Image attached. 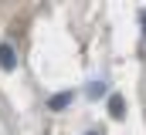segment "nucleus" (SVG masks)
Listing matches in <instances>:
<instances>
[{
    "mask_svg": "<svg viewBox=\"0 0 146 135\" xmlns=\"http://www.w3.org/2000/svg\"><path fill=\"white\" fill-rule=\"evenodd\" d=\"M102 91H106V85H102V81L88 85V98H102Z\"/></svg>",
    "mask_w": 146,
    "mask_h": 135,
    "instance_id": "obj_4",
    "label": "nucleus"
},
{
    "mask_svg": "<svg viewBox=\"0 0 146 135\" xmlns=\"http://www.w3.org/2000/svg\"><path fill=\"white\" fill-rule=\"evenodd\" d=\"M85 135H99V132H85Z\"/></svg>",
    "mask_w": 146,
    "mask_h": 135,
    "instance_id": "obj_6",
    "label": "nucleus"
},
{
    "mask_svg": "<svg viewBox=\"0 0 146 135\" xmlns=\"http://www.w3.org/2000/svg\"><path fill=\"white\" fill-rule=\"evenodd\" d=\"M72 105V91H58L54 98H48V108L51 111H61V108H68Z\"/></svg>",
    "mask_w": 146,
    "mask_h": 135,
    "instance_id": "obj_2",
    "label": "nucleus"
},
{
    "mask_svg": "<svg viewBox=\"0 0 146 135\" xmlns=\"http://www.w3.org/2000/svg\"><path fill=\"white\" fill-rule=\"evenodd\" d=\"M139 24H143V34H146V10H143V17H139Z\"/></svg>",
    "mask_w": 146,
    "mask_h": 135,
    "instance_id": "obj_5",
    "label": "nucleus"
},
{
    "mask_svg": "<svg viewBox=\"0 0 146 135\" xmlns=\"http://www.w3.org/2000/svg\"><path fill=\"white\" fill-rule=\"evenodd\" d=\"M109 115H112V118H122V115H126V101H122V95H112V98H109Z\"/></svg>",
    "mask_w": 146,
    "mask_h": 135,
    "instance_id": "obj_3",
    "label": "nucleus"
},
{
    "mask_svg": "<svg viewBox=\"0 0 146 135\" xmlns=\"http://www.w3.org/2000/svg\"><path fill=\"white\" fill-rule=\"evenodd\" d=\"M0 68H3V71H14V68H17V54H14L10 44H0Z\"/></svg>",
    "mask_w": 146,
    "mask_h": 135,
    "instance_id": "obj_1",
    "label": "nucleus"
}]
</instances>
